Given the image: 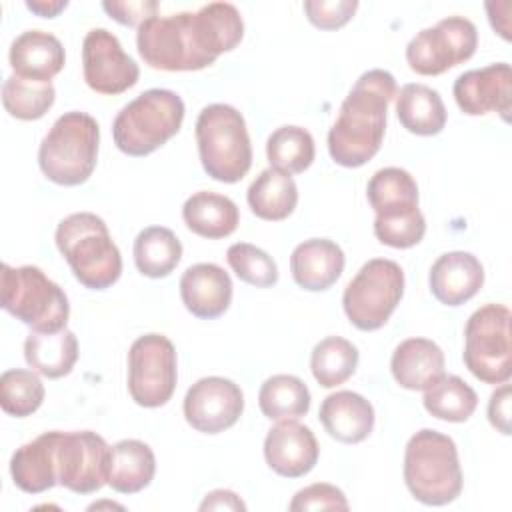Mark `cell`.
Masks as SVG:
<instances>
[{"mask_svg": "<svg viewBox=\"0 0 512 512\" xmlns=\"http://www.w3.org/2000/svg\"><path fill=\"white\" fill-rule=\"evenodd\" d=\"M226 260L232 272L250 286L270 288L278 282V266L274 258L254 244H248V242L232 244L226 252Z\"/></svg>", "mask_w": 512, "mask_h": 512, "instance_id": "38", "label": "cell"}, {"mask_svg": "<svg viewBox=\"0 0 512 512\" xmlns=\"http://www.w3.org/2000/svg\"><path fill=\"white\" fill-rule=\"evenodd\" d=\"M200 510H246V504L232 490H212L202 500Z\"/></svg>", "mask_w": 512, "mask_h": 512, "instance_id": "44", "label": "cell"}, {"mask_svg": "<svg viewBox=\"0 0 512 512\" xmlns=\"http://www.w3.org/2000/svg\"><path fill=\"white\" fill-rule=\"evenodd\" d=\"M358 10L356 0H306L304 12L320 30H336L348 24Z\"/></svg>", "mask_w": 512, "mask_h": 512, "instance_id": "41", "label": "cell"}, {"mask_svg": "<svg viewBox=\"0 0 512 512\" xmlns=\"http://www.w3.org/2000/svg\"><path fill=\"white\" fill-rule=\"evenodd\" d=\"M82 74L88 88L114 96L132 88L140 78L138 64L122 50L120 40L106 28H94L82 42Z\"/></svg>", "mask_w": 512, "mask_h": 512, "instance_id": "14", "label": "cell"}, {"mask_svg": "<svg viewBox=\"0 0 512 512\" xmlns=\"http://www.w3.org/2000/svg\"><path fill=\"white\" fill-rule=\"evenodd\" d=\"M404 294V272L388 258L368 260L348 282L342 308L352 326L364 332L382 328Z\"/></svg>", "mask_w": 512, "mask_h": 512, "instance_id": "10", "label": "cell"}, {"mask_svg": "<svg viewBox=\"0 0 512 512\" xmlns=\"http://www.w3.org/2000/svg\"><path fill=\"white\" fill-rule=\"evenodd\" d=\"M454 100L468 116L498 112L508 122L512 106V70L508 62H496L480 70H468L454 82Z\"/></svg>", "mask_w": 512, "mask_h": 512, "instance_id": "16", "label": "cell"}, {"mask_svg": "<svg viewBox=\"0 0 512 512\" xmlns=\"http://www.w3.org/2000/svg\"><path fill=\"white\" fill-rule=\"evenodd\" d=\"M426 232V220L420 208L396 214V216H376L374 236L390 248H412L416 246Z\"/></svg>", "mask_w": 512, "mask_h": 512, "instance_id": "39", "label": "cell"}, {"mask_svg": "<svg viewBox=\"0 0 512 512\" xmlns=\"http://www.w3.org/2000/svg\"><path fill=\"white\" fill-rule=\"evenodd\" d=\"M444 352L428 338H408L394 348L390 370L406 390H428L444 376Z\"/></svg>", "mask_w": 512, "mask_h": 512, "instance_id": "23", "label": "cell"}, {"mask_svg": "<svg viewBox=\"0 0 512 512\" xmlns=\"http://www.w3.org/2000/svg\"><path fill=\"white\" fill-rule=\"evenodd\" d=\"M24 358L34 372L50 380L68 376L78 360V340L68 328L30 332L24 340Z\"/></svg>", "mask_w": 512, "mask_h": 512, "instance_id": "27", "label": "cell"}, {"mask_svg": "<svg viewBox=\"0 0 512 512\" xmlns=\"http://www.w3.org/2000/svg\"><path fill=\"white\" fill-rule=\"evenodd\" d=\"M98 146V122L86 112H64L40 142L38 166L54 184L80 186L96 168Z\"/></svg>", "mask_w": 512, "mask_h": 512, "instance_id": "5", "label": "cell"}, {"mask_svg": "<svg viewBox=\"0 0 512 512\" xmlns=\"http://www.w3.org/2000/svg\"><path fill=\"white\" fill-rule=\"evenodd\" d=\"M488 420L504 436L510 434V384L502 382L488 400Z\"/></svg>", "mask_w": 512, "mask_h": 512, "instance_id": "43", "label": "cell"}, {"mask_svg": "<svg viewBox=\"0 0 512 512\" xmlns=\"http://www.w3.org/2000/svg\"><path fill=\"white\" fill-rule=\"evenodd\" d=\"M182 258L178 236L164 226H148L134 240V262L142 276L166 278Z\"/></svg>", "mask_w": 512, "mask_h": 512, "instance_id": "31", "label": "cell"}, {"mask_svg": "<svg viewBox=\"0 0 512 512\" xmlns=\"http://www.w3.org/2000/svg\"><path fill=\"white\" fill-rule=\"evenodd\" d=\"M184 112V102L174 90L150 88L116 114L112 122L114 144L128 156H148L178 134Z\"/></svg>", "mask_w": 512, "mask_h": 512, "instance_id": "6", "label": "cell"}, {"mask_svg": "<svg viewBox=\"0 0 512 512\" xmlns=\"http://www.w3.org/2000/svg\"><path fill=\"white\" fill-rule=\"evenodd\" d=\"M44 394V384L32 370L12 368L0 376V406L14 418L34 414L42 406Z\"/></svg>", "mask_w": 512, "mask_h": 512, "instance_id": "37", "label": "cell"}, {"mask_svg": "<svg viewBox=\"0 0 512 512\" xmlns=\"http://www.w3.org/2000/svg\"><path fill=\"white\" fill-rule=\"evenodd\" d=\"M318 442L314 432L296 420H282L264 438L266 464L284 478L306 476L318 462Z\"/></svg>", "mask_w": 512, "mask_h": 512, "instance_id": "17", "label": "cell"}, {"mask_svg": "<svg viewBox=\"0 0 512 512\" xmlns=\"http://www.w3.org/2000/svg\"><path fill=\"white\" fill-rule=\"evenodd\" d=\"M110 446L92 432H60L56 436L58 484L76 494H94L106 484Z\"/></svg>", "mask_w": 512, "mask_h": 512, "instance_id": "13", "label": "cell"}, {"mask_svg": "<svg viewBox=\"0 0 512 512\" xmlns=\"http://www.w3.org/2000/svg\"><path fill=\"white\" fill-rule=\"evenodd\" d=\"M478 46V30L464 16L442 18L420 30L406 46V62L420 76H438L470 60Z\"/></svg>", "mask_w": 512, "mask_h": 512, "instance_id": "12", "label": "cell"}, {"mask_svg": "<svg viewBox=\"0 0 512 512\" xmlns=\"http://www.w3.org/2000/svg\"><path fill=\"white\" fill-rule=\"evenodd\" d=\"M376 216H396L418 208V184L404 168L388 166L374 172L366 188Z\"/></svg>", "mask_w": 512, "mask_h": 512, "instance_id": "30", "label": "cell"}, {"mask_svg": "<svg viewBox=\"0 0 512 512\" xmlns=\"http://www.w3.org/2000/svg\"><path fill=\"white\" fill-rule=\"evenodd\" d=\"M356 366L358 348L342 336H328L312 348L310 370L322 388L344 384L356 372Z\"/></svg>", "mask_w": 512, "mask_h": 512, "instance_id": "33", "label": "cell"}, {"mask_svg": "<svg viewBox=\"0 0 512 512\" xmlns=\"http://www.w3.org/2000/svg\"><path fill=\"white\" fill-rule=\"evenodd\" d=\"M244 36V22L234 4L210 2L198 12L152 16L138 26L136 46L156 70L190 72L212 66L234 50Z\"/></svg>", "mask_w": 512, "mask_h": 512, "instance_id": "1", "label": "cell"}, {"mask_svg": "<svg viewBox=\"0 0 512 512\" xmlns=\"http://www.w3.org/2000/svg\"><path fill=\"white\" fill-rule=\"evenodd\" d=\"M182 218L190 232L218 240L230 236L240 222V212L234 200L224 194L200 190L182 206Z\"/></svg>", "mask_w": 512, "mask_h": 512, "instance_id": "26", "label": "cell"}, {"mask_svg": "<svg viewBox=\"0 0 512 512\" xmlns=\"http://www.w3.org/2000/svg\"><path fill=\"white\" fill-rule=\"evenodd\" d=\"M396 116L416 136H436L446 126V108L440 94L426 84H404L396 92Z\"/></svg>", "mask_w": 512, "mask_h": 512, "instance_id": "28", "label": "cell"}, {"mask_svg": "<svg viewBox=\"0 0 512 512\" xmlns=\"http://www.w3.org/2000/svg\"><path fill=\"white\" fill-rule=\"evenodd\" d=\"M246 200L258 218L280 222L294 212L298 204V188L290 174L266 168L248 186Z\"/></svg>", "mask_w": 512, "mask_h": 512, "instance_id": "29", "label": "cell"}, {"mask_svg": "<svg viewBox=\"0 0 512 512\" xmlns=\"http://www.w3.org/2000/svg\"><path fill=\"white\" fill-rule=\"evenodd\" d=\"M196 144L204 172L224 184L240 182L252 166V144L244 116L228 104L202 108Z\"/></svg>", "mask_w": 512, "mask_h": 512, "instance_id": "7", "label": "cell"}, {"mask_svg": "<svg viewBox=\"0 0 512 512\" xmlns=\"http://www.w3.org/2000/svg\"><path fill=\"white\" fill-rule=\"evenodd\" d=\"M424 408L438 420L444 422H466L476 406L478 396L470 384H466L460 376H442L436 384L424 390L422 398Z\"/></svg>", "mask_w": 512, "mask_h": 512, "instance_id": "34", "label": "cell"}, {"mask_svg": "<svg viewBox=\"0 0 512 512\" xmlns=\"http://www.w3.org/2000/svg\"><path fill=\"white\" fill-rule=\"evenodd\" d=\"M102 8L106 14L116 20L122 26H140L148 18L156 16L158 2L154 0H128V2H118V0H106L102 2Z\"/></svg>", "mask_w": 512, "mask_h": 512, "instance_id": "42", "label": "cell"}, {"mask_svg": "<svg viewBox=\"0 0 512 512\" xmlns=\"http://www.w3.org/2000/svg\"><path fill=\"white\" fill-rule=\"evenodd\" d=\"M156 474V456L152 448L134 438L110 446L106 484L120 494H136L150 486Z\"/></svg>", "mask_w": 512, "mask_h": 512, "instance_id": "25", "label": "cell"}, {"mask_svg": "<svg viewBox=\"0 0 512 512\" xmlns=\"http://www.w3.org/2000/svg\"><path fill=\"white\" fill-rule=\"evenodd\" d=\"M258 406L270 420H298L310 410V390L298 376L274 374L260 386Z\"/></svg>", "mask_w": 512, "mask_h": 512, "instance_id": "32", "label": "cell"}, {"mask_svg": "<svg viewBox=\"0 0 512 512\" xmlns=\"http://www.w3.org/2000/svg\"><path fill=\"white\" fill-rule=\"evenodd\" d=\"M68 6L66 0H28L26 8L42 18H54Z\"/></svg>", "mask_w": 512, "mask_h": 512, "instance_id": "45", "label": "cell"}, {"mask_svg": "<svg viewBox=\"0 0 512 512\" xmlns=\"http://www.w3.org/2000/svg\"><path fill=\"white\" fill-rule=\"evenodd\" d=\"M178 380L176 348L164 334H144L128 350V392L138 406H164Z\"/></svg>", "mask_w": 512, "mask_h": 512, "instance_id": "11", "label": "cell"}, {"mask_svg": "<svg viewBox=\"0 0 512 512\" xmlns=\"http://www.w3.org/2000/svg\"><path fill=\"white\" fill-rule=\"evenodd\" d=\"M184 418L202 434H218L232 428L244 412L240 386L222 376L196 380L184 396Z\"/></svg>", "mask_w": 512, "mask_h": 512, "instance_id": "15", "label": "cell"}, {"mask_svg": "<svg viewBox=\"0 0 512 512\" xmlns=\"http://www.w3.org/2000/svg\"><path fill=\"white\" fill-rule=\"evenodd\" d=\"M56 90L52 82L26 80L16 74L8 76L2 84V104L12 118L38 120L54 104Z\"/></svg>", "mask_w": 512, "mask_h": 512, "instance_id": "36", "label": "cell"}, {"mask_svg": "<svg viewBox=\"0 0 512 512\" xmlns=\"http://www.w3.org/2000/svg\"><path fill=\"white\" fill-rule=\"evenodd\" d=\"M344 264L346 258L342 248L328 238L304 240L290 254L294 282L310 292H322L336 284Z\"/></svg>", "mask_w": 512, "mask_h": 512, "instance_id": "20", "label": "cell"}, {"mask_svg": "<svg viewBox=\"0 0 512 512\" xmlns=\"http://www.w3.org/2000/svg\"><path fill=\"white\" fill-rule=\"evenodd\" d=\"M56 436L58 430L40 434L22 444L10 458V476L14 484L28 494H40L58 484L56 472Z\"/></svg>", "mask_w": 512, "mask_h": 512, "instance_id": "24", "label": "cell"}, {"mask_svg": "<svg viewBox=\"0 0 512 512\" xmlns=\"http://www.w3.org/2000/svg\"><path fill=\"white\" fill-rule=\"evenodd\" d=\"M314 138L302 126H280L266 140L270 168L286 174H300L314 162Z\"/></svg>", "mask_w": 512, "mask_h": 512, "instance_id": "35", "label": "cell"}, {"mask_svg": "<svg viewBox=\"0 0 512 512\" xmlns=\"http://www.w3.org/2000/svg\"><path fill=\"white\" fill-rule=\"evenodd\" d=\"M180 298L186 310L202 320L222 316L232 302V280L222 266L200 262L180 278Z\"/></svg>", "mask_w": 512, "mask_h": 512, "instance_id": "18", "label": "cell"}, {"mask_svg": "<svg viewBox=\"0 0 512 512\" xmlns=\"http://www.w3.org/2000/svg\"><path fill=\"white\" fill-rule=\"evenodd\" d=\"M56 246L74 278L90 290H106L122 274V256L106 222L92 212H74L56 228Z\"/></svg>", "mask_w": 512, "mask_h": 512, "instance_id": "3", "label": "cell"}, {"mask_svg": "<svg viewBox=\"0 0 512 512\" xmlns=\"http://www.w3.org/2000/svg\"><path fill=\"white\" fill-rule=\"evenodd\" d=\"M8 58L16 76L40 82H52L66 62L62 42L44 30H26L14 38Z\"/></svg>", "mask_w": 512, "mask_h": 512, "instance_id": "22", "label": "cell"}, {"mask_svg": "<svg viewBox=\"0 0 512 512\" xmlns=\"http://www.w3.org/2000/svg\"><path fill=\"white\" fill-rule=\"evenodd\" d=\"M318 418L324 430L344 444H358L366 440L374 428L372 404L352 390L328 394L320 404Z\"/></svg>", "mask_w": 512, "mask_h": 512, "instance_id": "21", "label": "cell"}, {"mask_svg": "<svg viewBox=\"0 0 512 512\" xmlns=\"http://www.w3.org/2000/svg\"><path fill=\"white\" fill-rule=\"evenodd\" d=\"M0 302L32 332H58L68 324V296L38 266L12 268L2 264Z\"/></svg>", "mask_w": 512, "mask_h": 512, "instance_id": "8", "label": "cell"}, {"mask_svg": "<svg viewBox=\"0 0 512 512\" xmlns=\"http://www.w3.org/2000/svg\"><path fill=\"white\" fill-rule=\"evenodd\" d=\"M428 284L432 296L444 306H460L474 298L484 284L480 260L464 250L442 254L430 268Z\"/></svg>", "mask_w": 512, "mask_h": 512, "instance_id": "19", "label": "cell"}, {"mask_svg": "<svg viewBox=\"0 0 512 512\" xmlns=\"http://www.w3.org/2000/svg\"><path fill=\"white\" fill-rule=\"evenodd\" d=\"M404 482L426 506H444L462 492V468L454 440L438 430L422 428L404 450Z\"/></svg>", "mask_w": 512, "mask_h": 512, "instance_id": "4", "label": "cell"}, {"mask_svg": "<svg viewBox=\"0 0 512 512\" xmlns=\"http://www.w3.org/2000/svg\"><path fill=\"white\" fill-rule=\"evenodd\" d=\"M510 320L508 306L484 304L470 314L464 326L462 360L484 384H502L512 376Z\"/></svg>", "mask_w": 512, "mask_h": 512, "instance_id": "9", "label": "cell"}, {"mask_svg": "<svg viewBox=\"0 0 512 512\" xmlns=\"http://www.w3.org/2000/svg\"><path fill=\"white\" fill-rule=\"evenodd\" d=\"M392 98H396V80L388 70H368L354 82L328 132V152L336 164L358 168L376 156Z\"/></svg>", "mask_w": 512, "mask_h": 512, "instance_id": "2", "label": "cell"}, {"mask_svg": "<svg viewBox=\"0 0 512 512\" xmlns=\"http://www.w3.org/2000/svg\"><path fill=\"white\" fill-rule=\"evenodd\" d=\"M288 510H348V500L340 488L326 482H316L298 490L288 504Z\"/></svg>", "mask_w": 512, "mask_h": 512, "instance_id": "40", "label": "cell"}]
</instances>
